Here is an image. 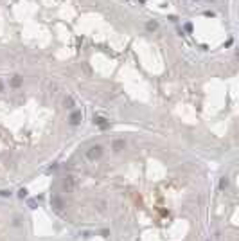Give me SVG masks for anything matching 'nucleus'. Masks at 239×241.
Here are the masks:
<instances>
[{
	"label": "nucleus",
	"mask_w": 239,
	"mask_h": 241,
	"mask_svg": "<svg viewBox=\"0 0 239 241\" xmlns=\"http://www.w3.org/2000/svg\"><path fill=\"white\" fill-rule=\"evenodd\" d=\"M0 195H2V196H9L11 193H9V191H0Z\"/></svg>",
	"instance_id": "nucleus-12"
},
{
	"label": "nucleus",
	"mask_w": 239,
	"mask_h": 241,
	"mask_svg": "<svg viewBox=\"0 0 239 241\" xmlns=\"http://www.w3.org/2000/svg\"><path fill=\"white\" fill-rule=\"evenodd\" d=\"M112 148H113V151H121V149H124V148H126V142H124L122 139H117V140H113Z\"/></svg>",
	"instance_id": "nucleus-3"
},
{
	"label": "nucleus",
	"mask_w": 239,
	"mask_h": 241,
	"mask_svg": "<svg viewBox=\"0 0 239 241\" xmlns=\"http://www.w3.org/2000/svg\"><path fill=\"white\" fill-rule=\"evenodd\" d=\"M94 124L101 126V128H108V123H106V119H102V117H94Z\"/></svg>",
	"instance_id": "nucleus-5"
},
{
	"label": "nucleus",
	"mask_w": 239,
	"mask_h": 241,
	"mask_svg": "<svg viewBox=\"0 0 239 241\" xmlns=\"http://www.w3.org/2000/svg\"><path fill=\"white\" fill-rule=\"evenodd\" d=\"M18 196H20V198H25V196H27V191H25V189H20V191H18Z\"/></svg>",
	"instance_id": "nucleus-11"
},
{
	"label": "nucleus",
	"mask_w": 239,
	"mask_h": 241,
	"mask_svg": "<svg viewBox=\"0 0 239 241\" xmlns=\"http://www.w3.org/2000/svg\"><path fill=\"white\" fill-rule=\"evenodd\" d=\"M22 83H24V77L22 76H13L11 77V86H15V88H18V86H22Z\"/></svg>",
	"instance_id": "nucleus-4"
},
{
	"label": "nucleus",
	"mask_w": 239,
	"mask_h": 241,
	"mask_svg": "<svg viewBox=\"0 0 239 241\" xmlns=\"http://www.w3.org/2000/svg\"><path fill=\"white\" fill-rule=\"evenodd\" d=\"M228 187V178H221L219 180V189H227Z\"/></svg>",
	"instance_id": "nucleus-8"
},
{
	"label": "nucleus",
	"mask_w": 239,
	"mask_h": 241,
	"mask_svg": "<svg viewBox=\"0 0 239 241\" xmlns=\"http://www.w3.org/2000/svg\"><path fill=\"white\" fill-rule=\"evenodd\" d=\"M101 155H102V148H101V146H92V148L86 151V157L90 158V160H95V158H99Z\"/></svg>",
	"instance_id": "nucleus-1"
},
{
	"label": "nucleus",
	"mask_w": 239,
	"mask_h": 241,
	"mask_svg": "<svg viewBox=\"0 0 239 241\" xmlns=\"http://www.w3.org/2000/svg\"><path fill=\"white\" fill-rule=\"evenodd\" d=\"M52 203L56 205V209H61V207H63V202H61V198H58V196L52 198Z\"/></svg>",
	"instance_id": "nucleus-7"
},
{
	"label": "nucleus",
	"mask_w": 239,
	"mask_h": 241,
	"mask_svg": "<svg viewBox=\"0 0 239 241\" xmlns=\"http://www.w3.org/2000/svg\"><path fill=\"white\" fill-rule=\"evenodd\" d=\"M65 106H67V108H72V106H74V101H72V97H70V96L65 99Z\"/></svg>",
	"instance_id": "nucleus-10"
},
{
	"label": "nucleus",
	"mask_w": 239,
	"mask_h": 241,
	"mask_svg": "<svg viewBox=\"0 0 239 241\" xmlns=\"http://www.w3.org/2000/svg\"><path fill=\"white\" fill-rule=\"evenodd\" d=\"M81 123V112L76 110V112H72V115H70V124L72 126H77Z\"/></svg>",
	"instance_id": "nucleus-2"
},
{
	"label": "nucleus",
	"mask_w": 239,
	"mask_h": 241,
	"mask_svg": "<svg viewBox=\"0 0 239 241\" xmlns=\"http://www.w3.org/2000/svg\"><path fill=\"white\" fill-rule=\"evenodd\" d=\"M72 187H74V180L72 178H67L65 180V189H72Z\"/></svg>",
	"instance_id": "nucleus-9"
},
{
	"label": "nucleus",
	"mask_w": 239,
	"mask_h": 241,
	"mask_svg": "<svg viewBox=\"0 0 239 241\" xmlns=\"http://www.w3.org/2000/svg\"><path fill=\"white\" fill-rule=\"evenodd\" d=\"M146 29L147 31H156V29H158V24H156V22H147L146 24Z\"/></svg>",
	"instance_id": "nucleus-6"
},
{
	"label": "nucleus",
	"mask_w": 239,
	"mask_h": 241,
	"mask_svg": "<svg viewBox=\"0 0 239 241\" xmlns=\"http://www.w3.org/2000/svg\"><path fill=\"white\" fill-rule=\"evenodd\" d=\"M4 90V85H2V81H0V92H2Z\"/></svg>",
	"instance_id": "nucleus-13"
}]
</instances>
